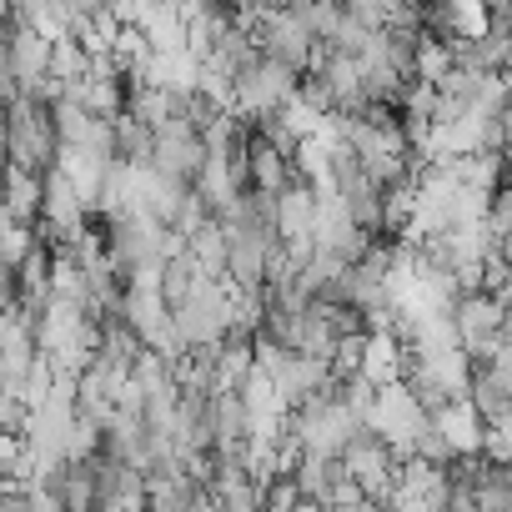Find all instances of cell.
<instances>
[{
	"mask_svg": "<svg viewBox=\"0 0 512 512\" xmlns=\"http://www.w3.org/2000/svg\"><path fill=\"white\" fill-rule=\"evenodd\" d=\"M327 512H387V507H382L377 497H367V492H362L357 482H347V487L337 492V502H332Z\"/></svg>",
	"mask_w": 512,
	"mask_h": 512,
	"instance_id": "cell-26",
	"label": "cell"
},
{
	"mask_svg": "<svg viewBox=\"0 0 512 512\" xmlns=\"http://www.w3.org/2000/svg\"><path fill=\"white\" fill-rule=\"evenodd\" d=\"M292 477H297L302 497H307V502H322V507H332V502H337V492L352 482V472H347V457H342V452H302V457H297V467H292Z\"/></svg>",
	"mask_w": 512,
	"mask_h": 512,
	"instance_id": "cell-11",
	"label": "cell"
},
{
	"mask_svg": "<svg viewBox=\"0 0 512 512\" xmlns=\"http://www.w3.org/2000/svg\"><path fill=\"white\" fill-rule=\"evenodd\" d=\"M206 272L196 267V256L191 251H181V256H171V262L161 267V297L176 307V302H186L191 292H196V282H201Z\"/></svg>",
	"mask_w": 512,
	"mask_h": 512,
	"instance_id": "cell-20",
	"label": "cell"
},
{
	"mask_svg": "<svg viewBox=\"0 0 512 512\" xmlns=\"http://www.w3.org/2000/svg\"><path fill=\"white\" fill-rule=\"evenodd\" d=\"M347 472H352V482L367 492V497H377L382 507H387V497L397 492V467H402V457L372 432V427H362L352 442H347Z\"/></svg>",
	"mask_w": 512,
	"mask_h": 512,
	"instance_id": "cell-8",
	"label": "cell"
},
{
	"mask_svg": "<svg viewBox=\"0 0 512 512\" xmlns=\"http://www.w3.org/2000/svg\"><path fill=\"white\" fill-rule=\"evenodd\" d=\"M307 497L297 487V477H277L272 487H262V512H297Z\"/></svg>",
	"mask_w": 512,
	"mask_h": 512,
	"instance_id": "cell-24",
	"label": "cell"
},
{
	"mask_svg": "<svg viewBox=\"0 0 512 512\" xmlns=\"http://www.w3.org/2000/svg\"><path fill=\"white\" fill-rule=\"evenodd\" d=\"M452 322H457V337H462V352L472 357V367L492 362L502 352V327H507V302L497 292H462L457 307H452Z\"/></svg>",
	"mask_w": 512,
	"mask_h": 512,
	"instance_id": "cell-4",
	"label": "cell"
},
{
	"mask_svg": "<svg viewBox=\"0 0 512 512\" xmlns=\"http://www.w3.org/2000/svg\"><path fill=\"white\" fill-rule=\"evenodd\" d=\"M387 512H392V507H387Z\"/></svg>",
	"mask_w": 512,
	"mask_h": 512,
	"instance_id": "cell-29",
	"label": "cell"
},
{
	"mask_svg": "<svg viewBox=\"0 0 512 512\" xmlns=\"http://www.w3.org/2000/svg\"><path fill=\"white\" fill-rule=\"evenodd\" d=\"M251 442V412L241 392H216V452H246Z\"/></svg>",
	"mask_w": 512,
	"mask_h": 512,
	"instance_id": "cell-14",
	"label": "cell"
},
{
	"mask_svg": "<svg viewBox=\"0 0 512 512\" xmlns=\"http://www.w3.org/2000/svg\"><path fill=\"white\" fill-rule=\"evenodd\" d=\"M251 36H256V46H262V56H272V61H287V66H297L302 76L312 71V56H317V36L302 26V16H292V11H256V21H251Z\"/></svg>",
	"mask_w": 512,
	"mask_h": 512,
	"instance_id": "cell-6",
	"label": "cell"
},
{
	"mask_svg": "<svg viewBox=\"0 0 512 512\" xmlns=\"http://www.w3.org/2000/svg\"><path fill=\"white\" fill-rule=\"evenodd\" d=\"M171 312H176V332H181L186 352L216 347V342L231 337V287L216 282V277H201L196 292L186 302H176Z\"/></svg>",
	"mask_w": 512,
	"mask_h": 512,
	"instance_id": "cell-2",
	"label": "cell"
},
{
	"mask_svg": "<svg viewBox=\"0 0 512 512\" xmlns=\"http://www.w3.org/2000/svg\"><path fill=\"white\" fill-rule=\"evenodd\" d=\"M362 367H367V332L342 337V342H337V352H332V372L347 382V377H362Z\"/></svg>",
	"mask_w": 512,
	"mask_h": 512,
	"instance_id": "cell-23",
	"label": "cell"
},
{
	"mask_svg": "<svg viewBox=\"0 0 512 512\" xmlns=\"http://www.w3.org/2000/svg\"><path fill=\"white\" fill-rule=\"evenodd\" d=\"M256 6H267V11H292V0H256Z\"/></svg>",
	"mask_w": 512,
	"mask_h": 512,
	"instance_id": "cell-28",
	"label": "cell"
},
{
	"mask_svg": "<svg viewBox=\"0 0 512 512\" xmlns=\"http://www.w3.org/2000/svg\"><path fill=\"white\" fill-rule=\"evenodd\" d=\"M302 26L317 41H337L342 26H347V0H312V6L302 11Z\"/></svg>",
	"mask_w": 512,
	"mask_h": 512,
	"instance_id": "cell-21",
	"label": "cell"
},
{
	"mask_svg": "<svg viewBox=\"0 0 512 512\" xmlns=\"http://www.w3.org/2000/svg\"><path fill=\"white\" fill-rule=\"evenodd\" d=\"M41 216H46V176L11 166V176H6V226H31L36 231Z\"/></svg>",
	"mask_w": 512,
	"mask_h": 512,
	"instance_id": "cell-13",
	"label": "cell"
},
{
	"mask_svg": "<svg viewBox=\"0 0 512 512\" xmlns=\"http://www.w3.org/2000/svg\"><path fill=\"white\" fill-rule=\"evenodd\" d=\"M317 216H322V191L297 171V181L277 196V231H282V241L302 256V262L317 251Z\"/></svg>",
	"mask_w": 512,
	"mask_h": 512,
	"instance_id": "cell-10",
	"label": "cell"
},
{
	"mask_svg": "<svg viewBox=\"0 0 512 512\" xmlns=\"http://www.w3.org/2000/svg\"><path fill=\"white\" fill-rule=\"evenodd\" d=\"M297 91H302V71L297 66H287V61H272V56H262L251 71H241L236 76V86H231V111H241V116H267V111H282V106H292L297 101Z\"/></svg>",
	"mask_w": 512,
	"mask_h": 512,
	"instance_id": "cell-3",
	"label": "cell"
},
{
	"mask_svg": "<svg viewBox=\"0 0 512 512\" xmlns=\"http://www.w3.org/2000/svg\"><path fill=\"white\" fill-rule=\"evenodd\" d=\"M487 226H492V236L507 246L512 241V176L502 181V191L492 196V216H487Z\"/></svg>",
	"mask_w": 512,
	"mask_h": 512,
	"instance_id": "cell-25",
	"label": "cell"
},
{
	"mask_svg": "<svg viewBox=\"0 0 512 512\" xmlns=\"http://www.w3.org/2000/svg\"><path fill=\"white\" fill-rule=\"evenodd\" d=\"M116 156L126 166H151V156H156V131L146 121H136L131 111L116 121Z\"/></svg>",
	"mask_w": 512,
	"mask_h": 512,
	"instance_id": "cell-18",
	"label": "cell"
},
{
	"mask_svg": "<svg viewBox=\"0 0 512 512\" xmlns=\"http://www.w3.org/2000/svg\"><path fill=\"white\" fill-rule=\"evenodd\" d=\"M482 367H487V372L497 377V387L512 397V342H502V352H497L492 362H482Z\"/></svg>",
	"mask_w": 512,
	"mask_h": 512,
	"instance_id": "cell-27",
	"label": "cell"
},
{
	"mask_svg": "<svg viewBox=\"0 0 512 512\" xmlns=\"http://www.w3.org/2000/svg\"><path fill=\"white\" fill-rule=\"evenodd\" d=\"M211 151H206V136L186 121V116H171L161 131H156V156H151V171L161 176H181L196 186V176L206 171Z\"/></svg>",
	"mask_w": 512,
	"mask_h": 512,
	"instance_id": "cell-9",
	"label": "cell"
},
{
	"mask_svg": "<svg viewBox=\"0 0 512 512\" xmlns=\"http://www.w3.org/2000/svg\"><path fill=\"white\" fill-rule=\"evenodd\" d=\"M467 402L482 412V422L487 427H497V422H507V412H512V397L497 387V377L487 372V367H472V387H467Z\"/></svg>",
	"mask_w": 512,
	"mask_h": 512,
	"instance_id": "cell-19",
	"label": "cell"
},
{
	"mask_svg": "<svg viewBox=\"0 0 512 512\" xmlns=\"http://www.w3.org/2000/svg\"><path fill=\"white\" fill-rule=\"evenodd\" d=\"M6 146H11V166L21 171H36V176H51L66 156V141H61V126H56V111L46 96H26L16 106H6Z\"/></svg>",
	"mask_w": 512,
	"mask_h": 512,
	"instance_id": "cell-1",
	"label": "cell"
},
{
	"mask_svg": "<svg viewBox=\"0 0 512 512\" xmlns=\"http://www.w3.org/2000/svg\"><path fill=\"white\" fill-rule=\"evenodd\" d=\"M51 56H56V41L41 36L26 16L6 11V61H0V71L21 76L26 91H41L51 81Z\"/></svg>",
	"mask_w": 512,
	"mask_h": 512,
	"instance_id": "cell-7",
	"label": "cell"
},
{
	"mask_svg": "<svg viewBox=\"0 0 512 512\" xmlns=\"http://www.w3.org/2000/svg\"><path fill=\"white\" fill-rule=\"evenodd\" d=\"M427 422H432V412L417 402V392H412L407 382L377 387V407H372L367 427H372L397 457H412V442H417V432H422Z\"/></svg>",
	"mask_w": 512,
	"mask_h": 512,
	"instance_id": "cell-5",
	"label": "cell"
},
{
	"mask_svg": "<svg viewBox=\"0 0 512 512\" xmlns=\"http://www.w3.org/2000/svg\"><path fill=\"white\" fill-rule=\"evenodd\" d=\"M437 427L447 432V442L457 447V452H482V442H487V422H482V412L462 397V402H452L447 412H437Z\"/></svg>",
	"mask_w": 512,
	"mask_h": 512,
	"instance_id": "cell-15",
	"label": "cell"
},
{
	"mask_svg": "<svg viewBox=\"0 0 512 512\" xmlns=\"http://www.w3.org/2000/svg\"><path fill=\"white\" fill-rule=\"evenodd\" d=\"M472 502H477V512H512V467L487 457L482 477L472 482Z\"/></svg>",
	"mask_w": 512,
	"mask_h": 512,
	"instance_id": "cell-17",
	"label": "cell"
},
{
	"mask_svg": "<svg viewBox=\"0 0 512 512\" xmlns=\"http://www.w3.org/2000/svg\"><path fill=\"white\" fill-rule=\"evenodd\" d=\"M412 457H422V462H437V467H447L452 457H457V447L447 442V432L437 427V417L417 432V442H412Z\"/></svg>",
	"mask_w": 512,
	"mask_h": 512,
	"instance_id": "cell-22",
	"label": "cell"
},
{
	"mask_svg": "<svg viewBox=\"0 0 512 512\" xmlns=\"http://www.w3.org/2000/svg\"><path fill=\"white\" fill-rule=\"evenodd\" d=\"M246 181H251V191L282 196V191L297 181V161H292L282 146H272L262 131H256V136H251V151H246Z\"/></svg>",
	"mask_w": 512,
	"mask_h": 512,
	"instance_id": "cell-12",
	"label": "cell"
},
{
	"mask_svg": "<svg viewBox=\"0 0 512 512\" xmlns=\"http://www.w3.org/2000/svg\"><path fill=\"white\" fill-rule=\"evenodd\" d=\"M191 256L196 267L216 282H226V267H231V241H226V226L221 221H206L196 236H191Z\"/></svg>",
	"mask_w": 512,
	"mask_h": 512,
	"instance_id": "cell-16",
	"label": "cell"
}]
</instances>
